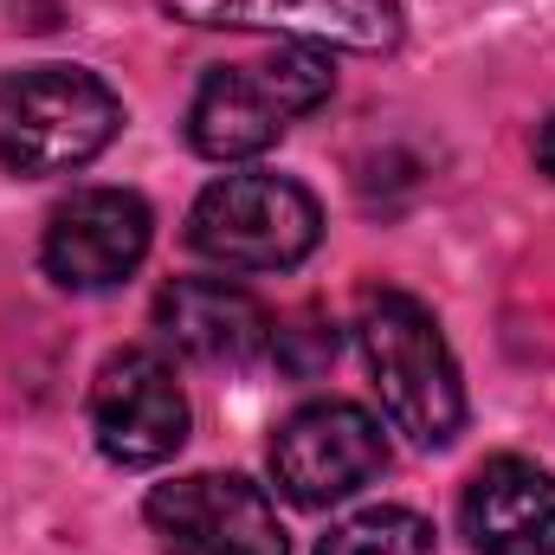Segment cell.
Wrapping results in <instances>:
<instances>
[{
	"label": "cell",
	"mask_w": 555,
	"mask_h": 555,
	"mask_svg": "<svg viewBox=\"0 0 555 555\" xmlns=\"http://www.w3.org/2000/svg\"><path fill=\"white\" fill-rule=\"evenodd\" d=\"M124 130V98L85 65H26L0 78V168L72 175Z\"/></svg>",
	"instance_id": "cell-3"
},
{
	"label": "cell",
	"mask_w": 555,
	"mask_h": 555,
	"mask_svg": "<svg viewBox=\"0 0 555 555\" xmlns=\"http://www.w3.org/2000/svg\"><path fill=\"white\" fill-rule=\"evenodd\" d=\"M149 240H155V214L142 194L78 188L72 201L52 207L39 259H46L52 284H65V291H117L149 259Z\"/></svg>",
	"instance_id": "cell-8"
},
{
	"label": "cell",
	"mask_w": 555,
	"mask_h": 555,
	"mask_svg": "<svg viewBox=\"0 0 555 555\" xmlns=\"http://www.w3.org/2000/svg\"><path fill=\"white\" fill-rule=\"evenodd\" d=\"M537 168H543V175L555 181V117L543 124V130H537Z\"/></svg>",
	"instance_id": "cell-14"
},
{
	"label": "cell",
	"mask_w": 555,
	"mask_h": 555,
	"mask_svg": "<svg viewBox=\"0 0 555 555\" xmlns=\"http://www.w3.org/2000/svg\"><path fill=\"white\" fill-rule=\"evenodd\" d=\"M317 555H433V530H426V517L401 511V504H375V511L336 524L317 543Z\"/></svg>",
	"instance_id": "cell-12"
},
{
	"label": "cell",
	"mask_w": 555,
	"mask_h": 555,
	"mask_svg": "<svg viewBox=\"0 0 555 555\" xmlns=\"http://www.w3.org/2000/svg\"><path fill=\"white\" fill-rule=\"evenodd\" d=\"M91 433L111 465L149 472L181 452L188 439V395L162 349H117L91 382Z\"/></svg>",
	"instance_id": "cell-7"
},
{
	"label": "cell",
	"mask_w": 555,
	"mask_h": 555,
	"mask_svg": "<svg viewBox=\"0 0 555 555\" xmlns=\"http://www.w3.org/2000/svg\"><path fill=\"white\" fill-rule=\"evenodd\" d=\"M272 356L291 375H317L323 362H336V323H323L317 310H304L291 323H272Z\"/></svg>",
	"instance_id": "cell-13"
},
{
	"label": "cell",
	"mask_w": 555,
	"mask_h": 555,
	"mask_svg": "<svg viewBox=\"0 0 555 555\" xmlns=\"http://www.w3.org/2000/svg\"><path fill=\"white\" fill-rule=\"evenodd\" d=\"M323 207L284 175H220L188 214V246L227 272H291L317 253Z\"/></svg>",
	"instance_id": "cell-4"
},
{
	"label": "cell",
	"mask_w": 555,
	"mask_h": 555,
	"mask_svg": "<svg viewBox=\"0 0 555 555\" xmlns=\"http://www.w3.org/2000/svg\"><path fill=\"white\" fill-rule=\"evenodd\" d=\"M155 323L181 356L214 369H240L272 349V310L233 278H175L155 297Z\"/></svg>",
	"instance_id": "cell-11"
},
{
	"label": "cell",
	"mask_w": 555,
	"mask_h": 555,
	"mask_svg": "<svg viewBox=\"0 0 555 555\" xmlns=\"http://www.w3.org/2000/svg\"><path fill=\"white\" fill-rule=\"evenodd\" d=\"M162 13L207 33H278L317 52H395L408 26L401 0H162Z\"/></svg>",
	"instance_id": "cell-9"
},
{
	"label": "cell",
	"mask_w": 555,
	"mask_h": 555,
	"mask_svg": "<svg viewBox=\"0 0 555 555\" xmlns=\"http://www.w3.org/2000/svg\"><path fill=\"white\" fill-rule=\"evenodd\" d=\"M330 91H336V65L317 46H278L272 59H253V65H214L188 104V142L207 162L266 155Z\"/></svg>",
	"instance_id": "cell-2"
},
{
	"label": "cell",
	"mask_w": 555,
	"mask_h": 555,
	"mask_svg": "<svg viewBox=\"0 0 555 555\" xmlns=\"http://www.w3.org/2000/svg\"><path fill=\"white\" fill-rule=\"evenodd\" d=\"M162 555H284V524L272 498L240 472H188L155 485L142 504Z\"/></svg>",
	"instance_id": "cell-6"
},
{
	"label": "cell",
	"mask_w": 555,
	"mask_h": 555,
	"mask_svg": "<svg viewBox=\"0 0 555 555\" xmlns=\"http://www.w3.org/2000/svg\"><path fill=\"white\" fill-rule=\"evenodd\" d=\"M382 472H388L382 420L369 408H356V401H310V408H297L284 420L272 439L278 491L304 511H330Z\"/></svg>",
	"instance_id": "cell-5"
},
{
	"label": "cell",
	"mask_w": 555,
	"mask_h": 555,
	"mask_svg": "<svg viewBox=\"0 0 555 555\" xmlns=\"http://www.w3.org/2000/svg\"><path fill=\"white\" fill-rule=\"evenodd\" d=\"M356 336H362L382 414L414 446H452L465 426V382H459V362H452L439 317L408 291H375L362 304Z\"/></svg>",
	"instance_id": "cell-1"
},
{
	"label": "cell",
	"mask_w": 555,
	"mask_h": 555,
	"mask_svg": "<svg viewBox=\"0 0 555 555\" xmlns=\"http://www.w3.org/2000/svg\"><path fill=\"white\" fill-rule=\"evenodd\" d=\"M459 530L478 555H555V472L537 459H485L465 478Z\"/></svg>",
	"instance_id": "cell-10"
}]
</instances>
